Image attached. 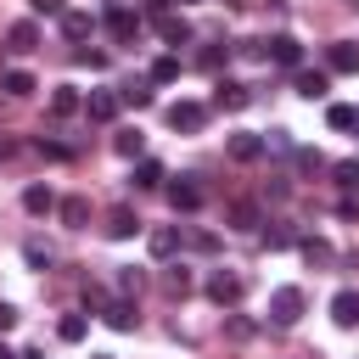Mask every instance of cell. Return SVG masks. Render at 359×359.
<instances>
[{
  "instance_id": "f6af8a7d",
  "label": "cell",
  "mask_w": 359,
  "mask_h": 359,
  "mask_svg": "<svg viewBox=\"0 0 359 359\" xmlns=\"http://www.w3.org/2000/svg\"><path fill=\"white\" fill-rule=\"evenodd\" d=\"M0 359H17V353H11V348H6V342H0Z\"/></svg>"
},
{
  "instance_id": "f35d334b",
  "label": "cell",
  "mask_w": 359,
  "mask_h": 359,
  "mask_svg": "<svg viewBox=\"0 0 359 359\" xmlns=\"http://www.w3.org/2000/svg\"><path fill=\"white\" fill-rule=\"evenodd\" d=\"M224 325H230V337H236V342H247V337H252V320H241V314H230Z\"/></svg>"
},
{
  "instance_id": "ba28073f",
  "label": "cell",
  "mask_w": 359,
  "mask_h": 359,
  "mask_svg": "<svg viewBox=\"0 0 359 359\" xmlns=\"http://www.w3.org/2000/svg\"><path fill=\"white\" fill-rule=\"evenodd\" d=\"M107 34H112L118 45H129V39L140 34V17H135V11H123V6H112V11H107Z\"/></svg>"
},
{
  "instance_id": "bcb514c9",
  "label": "cell",
  "mask_w": 359,
  "mask_h": 359,
  "mask_svg": "<svg viewBox=\"0 0 359 359\" xmlns=\"http://www.w3.org/2000/svg\"><path fill=\"white\" fill-rule=\"evenodd\" d=\"M95 359H112V353H95Z\"/></svg>"
},
{
  "instance_id": "f1b7e54d",
  "label": "cell",
  "mask_w": 359,
  "mask_h": 359,
  "mask_svg": "<svg viewBox=\"0 0 359 359\" xmlns=\"http://www.w3.org/2000/svg\"><path fill=\"white\" fill-rule=\"evenodd\" d=\"M180 79V56H157L151 62V84H174Z\"/></svg>"
},
{
  "instance_id": "d6a6232c",
  "label": "cell",
  "mask_w": 359,
  "mask_h": 359,
  "mask_svg": "<svg viewBox=\"0 0 359 359\" xmlns=\"http://www.w3.org/2000/svg\"><path fill=\"white\" fill-rule=\"evenodd\" d=\"M22 258H28L34 269H50V258H56V252H50L45 241H22Z\"/></svg>"
},
{
  "instance_id": "4dcf8cb0",
  "label": "cell",
  "mask_w": 359,
  "mask_h": 359,
  "mask_svg": "<svg viewBox=\"0 0 359 359\" xmlns=\"http://www.w3.org/2000/svg\"><path fill=\"white\" fill-rule=\"evenodd\" d=\"M292 163H297V174H320V168H325V157H320V151H309V146H297V151H292Z\"/></svg>"
},
{
  "instance_id": "4316f807",
  "label": "cell",
  "mask_w": 359,
  "mask_h": 359,
  "mask_svg": "<svg viewBox=\"0 0 359 359\" xmlns=\"http://www.w3.org/2000/svg\"><path fill=\"white\" fill-rule=\"evenodd\" d=\"M325 123H331V129H359V107L331 101V107H325Z\"/></svg>"
},
{
  "instance_id": "1f68e13d",
  "label": "cell",
  "mask_w": 359,
  "mask_h": 359,
  "mask_svg": "<svg viewBox=\"0 0 359 359\" xmlns=\"http://www.w3.org/2000/svg\"><path fill=\"white\" fill-rule=\"evenodd\" d=\"M264 241H269V252H280V247H297V230L292 224H275V230H264Z\"/></svg>"
},
{
  "instance_id": "83f0119b",
  "label": "cell",
  "mask_w": 359,
  "mask_h": 359,
  "mask_svg": "<svg viewBox=\"0 0 359 359\" xmlns=\"http://www.w3.org/2000/svg\"><path fill=\"white\" fill-rule=\"evenodd\" d=\"M84 331H90L84 314H62V320H56V337H62V342H84Z\"/></svg>"
},
{
  "instance_id": "d4e9b609",
  "label": "cell",
  "mask_w": 359,
  "mask_h": 359,
  "mask_svg": "<svg viewBox=\"0 0 359 359\" xmlns=\"http://www.w3.org/2000/svg\"><path fill=\"white\" fill-rule=\"evenodd\" d=\"M135 185H140V191H157V185H163V163H157V157H140V163H135Z\"/></svg>"
},
{
  "instance_id": "4fadbf2b",
  "label": "cell",
  "mask_w": 359,
  "mask_h": 359,
  "mask_svg": "<svg viewBox=\"0 0 359 359\" xmlns=\"http://www.w3.org/2000/svg\"><path fill=\"white\" fill-rule=\"evenodd\" d=\"M6 45H11L17 56H22V50H34V45H39V22H34V17L11 22V28H6Z\"/></svg>"
},
{
  "instance_id": "ab89813d",
  "label": "cell",
  "mask_w": 359,
  "mask_h": 359,
  "mask_svg": "<svg viewBox=\"0 0 359 359\" xmlns=\"http://www.w3.org/2000/svg\"><path fill=\"white\" fill-rule=\"evenodd\" d=\"M28 6H34L39 17H62V11H67V0H28Z\"/></svg>"
},
{
  "instance_id": "8d00e7d4",
  "label": "cell",
  "mask_w": 359,
  "mask_h": 359,
  "mask_svg": "<svg viewBox=\"0 0 359 359\" xmlns=\"http://www.w3.org/2000/svg\"><path fill=\"white\" fill-rule=\"evenodd\" d=\"M264 151H297V146L286 140V129H269V135H264Z\"/></svg>"
},
{
  "instance_id": "7402d4cb",
  "label": "cell",
  "mask_w": 359,
  "mask_h": 359,
  "mask_svg": "<svg viewBox=\"0 0 359 359\" xmlns=\"http://www.w3.org/2000/svg\"><path fill=\"white\" fill-rule=\"evenodd\" d=\"M50 112H56V118H73V112H84V95H79L73 84H62V90L50 95Z\"/></svg>"
},
{
  "instance_id": "5bb4252c",
  "label": "cell",
  "mask_w": 359,
  "mask_h": 359,
  "mask_svg": "<svg viewBox=\"0 0 359 359\" xmlns=\"http://www.w3.org/2000/svg\"><path fill=\"white\" fill-rule=\"evenodd\" d=\"M325 90H331V79L320 67H297V95L303 101H325Z\"/></svg>"
},
{
  "instance_id": "ac0fdd59",
  "label": "cell",
  "mask_w": 359,
  "mask_h": 359,
  "mask_svg": "<svg viewBox=\"0 0 359 359\" xmlns=\"http://www.w3.org/2000/svg\"><path fill=\"white\" fill-rule=\"evenodd\" d=\"M112 151H118V157H129V163H140L146 135H140V129H118V135H112Z\"/></svg>"
},
{
  "instance_id": "484cf974",
  "label": "cell",
  "mask_w": 359,
  "mask_h": 359,
  "mask_svg": "<svg viewBox=\"0 0 359 359\" xmlns=\"http://www.w3.org/2000/svg\"><path fill=\"white\" fill-rule=\"evenodd\" d=\"M230 224H236V230H258V224H264L258 202H230Z\"/></svg>"
},
{
  "instance_id": "e0dca14e",
  "label": "cell",
  "mask_w": 359,
  "mask_h": 359,
  "mask_svg": "<svg viewBox=\"0 0 359 359\" xmlns=\"http://www.w3.org/2000/svg\"><path fill=\"white\" fill-rule=\"evenodd\" d=\"M146 247H151V258H174V252H180V230H174V224H157V230L146 236Z\"/></svg>"
},
{
  "instance_id": "9c48e42d",
  "label": "cell",
  "mask_w": 359,
  "mask_h": 359,
  "mask_svg": "<svg viewBox=\"0 0 359 359\" xmlns=\"http://www.w3.org/2000/svg\"><path fill=\"white\" fill-rule=\"evenodd\" d=\"M157 39L180 50V45H191V22H185V17H174V11H163V17H157Z\"/></svg>"
},
{
  "instance_id": "ffe728a7",
  "label": "cell",
  "mask_w": 359,
  "mask_h": 359,
  "mask_svg": "<svg viewBox=\"0 0 359 359\" xmlns=\"http://www.w3.org/2000/svg\"><path fill=\"white\" fill-rule=\"evenodd\" d=\"M135 230H140V219H135L129 208H112V213H107V236H112V241H129Z\"/></svg>"
},
{
  "instance_id": "e575fe53",
  "label": "cell",
  "mask_w": 359,
  "mask_h": 359,
  "mask_svg": "<svg viewBox=\"0 0 359 359\" xmlns=\"http://www.w3.org/2000/svg\"><path fill=\"white\" fill-rule=\"evenodd\" d=\"M140 286H146V280H140V269H135V264H129V269H118V292H123V297H135Z\"/></svg>"
},
{
  "instance_id": "60d3db41",
  "label": "cell",
  "mask_w": 359,
  "mask_h": 359,
  "mask_svg": "<svg viewBox=\"0 0 359 359\" xmlns=\"http://www.w3.org/2000/svg\"><path fill=\"white\" fill-rule=\"evenodd\" d=\"M11 325H17V309H11V303H0V331H11Z\"/></svg>"
},
{
  "instance_id": "7a4b0ae2",
  "label": "cell",
  "mask_w": 359,
  "mask_h": 359,
  "mask_svg": "<svg viewBox=\"0 0 359 359\" xmlns=\"http://www.w3.org/2000/svg\"><path fill=\"white\" fill-rule=\"evenodd\" d=\"M269 320L275 325H297L303 320V292L297 286H275L269 292Z\"/></svg>"
},
{
  "instance_id": "52a82bcc",
  "label": "cell",
  "mask_w": 359,
  "mask_h": 359,
  "mask_svg": "<svg viewBox=\"0 0 359 359\" xmlns=\"http://www.w3.org/2000/svg\"><path fill=\"white\" fill-rule=\"evenodd\" d=\"M297 252H303V264H314V269L337 264V247H331L325 236H297Z\"/></svg>"
},
{
  "instance_id": "b9f144b4",
  "label": "cell",
  "mask_w": 359,
  "mask_h": 359,
  "mask_svg": "<svg viewBox=\"0 0 359 359\" xmlns=\"http://www.w3.org/2000/svg\"><path fill=\"white\" fill-rule=\"evenodd\" d=\"M174 6H180V0H146V11H151V17H163V11H174Z\"/></svg>"
},
{
  "instance_id": "74e56055",
  "label": "cell",
  "mask_w": 359,
  "mask_h": 359,
  "mask_svg": "<svg viewBox=\"0 0 359 359\" xmlns=\"http://www.w3.org/2000/svg\"><path fill=\"white\" fill-rule=\"evenodd\" d=\"M39 157H50V163H67V157H73V151H67V146H62V140H39Z\"/></svg>"
},
{
  "instance_id": "603a6c76",
  "label": "cell",
  "mask_w": 359,
  "mask_h": 359,
  "mask_svg": "<svg viewBox=\"0 0 359 359\" xmlns=\"http://www.w3.org/2000/svg\"><path fill=\"white\" fill-rule=\"evenodd\" d=\"M22 208H28V213H56V191H50V185H28V191H22Z\"/></svg>"
},
{
  "instance_id": "9a60e30c",
  "label": "cell",
  "mask_w": 359,
  "mask_h": 359,
  "mask_svg": "<svg viewBox=\"0 0 359 359\" xmlns=\"http://www.w3.org/2000/svg\"><path fill=\"white\" fill-rule=\"evenodd\" d=\"M56 219H62L67 230H84V224H90V202H84V196H62V202H56Z\"/></svg>"
},
{
  "instance_id": "6da1fadb",
  "label": "cell",
  "mask_w": 359,
  "mask_h": 359,
  "mask_svg": "<svg viewBox=\"0 0 359 359\" xmlns=\"http://www.w3.org/2000/svg\"><path fill=\"white\" fill-rule=\"evenodd\" d=\"M241 292H247V280H241L236 269H213V275H208V297H213L219 309H236Z\"/></svg>"
},
{
  "instance_id": "5b68a950",
  "label": "cell",
  "mask_w": 359,
  "mask_h": 359,
  "mask_svg": "<svg viewBox=\"0 0 359 359\" xmlns=\"http://www.w3.org/2000/svg\"><path fill=\"white\" fill-rule=\"evenodd\" d=\"M247 101H252L247 84H236V79H219V84H213V107H219V112H241Z\"/></svg>"
},
{
  "instance_id": "7bdbcfd3",
  "label": "cell",
  "mask_w": 359,
  "mask_h": 359,
  "mask_svg": "<svg viewBox=\"0 0 359 359\" xmlns=\"http://www.w3.org/2000/svg\"><path fill=\"white\" fill-rule=\"evenodd\" d=\"M11 151H17V146H11V140H0V163H6V157H11Z\"/></svg>"
},
{
  "instance_id": "277c9868",
  "label": "cell",
  "mask_w": 359,
  "mask_h": 359,
  "mask_svg": "<svg viewBox=\"0 0 359 359\" xmlns=\"http://www.w3.org/2000/svg\"><path fill=\"white\" fill-rule=\"evenodd\" d=\"M118 107H123L118 90H90V95H84V118H90V123H112Z\"/></svg>"
},
{
  "instance_id": "cb8c5ba5",
  "label": "cell",
  "mask_w": 359,
  "mask_h": 359,
  "mask_svg": "<svg viewBox=\"0 0 359 359\" xmlns=\"http://www.w3.org/2000/svg\"><path fill=\"white\" fill-rule=\"evenodd\" d=\"M0 90H6V95H34V73L6 67V73H0Z\"/></svg>"
},
{
  "instance_id": "30bf717a",
  "label": "cell",
  "mask_w": 359,
  "mask_h": 359,
  "mask_svg": "<svg viewBox=\"0 0 359 359\" xmlns=\"http://www.w3.org/2000/svg\"><path fill=\"white\" fill-rule=\"evenodd\" d=\"M264 50H269V62H280V67H297V62H303V45H297L292 34H275V39H264Z\"/></svg>"
},
{
  "instance_id": "ee69618b",
  "label": "cell",
  "mask_w": 359,
  "mask_h": 359,
  "mask_svg": "<svg viewBox=\"0 0 359 359\" xmlns=\"http://www.w3.org/2000/svg\"><path fill=\"white\" fill-rule=\"evenodd\" d=\"M17 359H45V353H39V348H28V353H17Z\"/></svg>"
},
{
  "instance_id": "d590c367",
  "label": "cell",
  "mask_w": 359,
  "mask_h": 359,
  "mask_svg": "<svg viewBox=\"0 0 359 359\" xmlns=\"http://www.w3.org/2000/svg\"><path fill=\"white\" fill-rule=\"evenodd\" d=\"M163 286H168V297H185V292H191V275H185V269H168Z\"/></svg>"
},
{
  "instance_id": "836d02e7",
  "label": "cell",
  "mask_w": 359,
  "mask_h": 359,
  "mask_svg": "<svg viewBox=\"0 0 359 359\" xmlns=\"http://www.w3.org/2000/svg\"><path fill=\"white\" fill-rule=\"evenodd\" d=\"M118 101H123V107H151V90H146V84H123Z\"/></svg>"
},
{
  "instance_id": "8fae6325",
  "label": "cell",
  "mask_w": 359,
  "mask_h": 359,
  "mask_svg": "<svg viewBox=\"0 0 359 359\" xmlns=\"http://www.w3.org/2000/svg\"><path fill=\"white\" fill-rule=\"evenodd\" d=\"M168 208H174V213H196V208H202V185L174 180V185H168Z\"/></svg>"
},
{
  "instance_id": "f546056e",
  "label": "cell",
  "mask_w": 359,
  "mask_h": 359,
  "mask_svg": "<svg viewBox=\"0 0 359 359\" xmlns=\"http://www.w3.org/2000/svg\"><path fill=\"white\" fill-rule=\"evenodd\" d=\"M331 174H337V185H342V191H359V157H348V163H331Z\"/></svg>"
},
{
  "instance_id": "8992f818",
  "label": "cell",
  "mask_w": 359,
  "mask_h": 359,
  "mask_svg": "<svg viewBox=\"0 0 359 359\" xmlns=\"http://www.w3.org/2000/svg\"><path fill=\"white\" fill-rule=\"evenodd\" d=\"M325 73H359V45H353V39L325 45Z\"/></svg>"
},
{
  "instance_id": "44dd1931",
  "label": "cell",
  "mask_w": 359,
  "mask_h": 359,
  "mask_svg": "<svg viewBox=\"0 0 359 359\" xmlns=\"http://www.w3.org/2000/svg\"><path fill=\"white\" fill-rule=\"evenodd\" d=\"M90 28H95V17L90 11H62V34L79 45V39H90Z\"/></svg>"
},
{
  "instance_id": "d6986e66",
  "label": "cell",
  "mask_w": 359,
  "mask_h": 359,
  "mask_svg": "<svg viewBox=\"0 0 359 359\" xmlns=\"http://www.w3.org/2000/svg\"><path fill=\"white\" fill-rule=\"evenodd\" d=\"M230 157L236 163H258L264 157V135H230Z\"/></svg>"
},
{
  "instance_id": "7c38bea8",
  "label": "cell",
  "mask_w": 359,
  "mask_h": 359,
  "mask_svg": "<svg viewBox=\"0 0 359 359\" xmlns=\"http://www.w3.org/2000/svg\"><path fill=\"white\" fill-rule=\"evenodd\" d=\"M101 320H107L112 331H135V325H140V314H135V303H129V297H112V303L101 309Z\"/></svg>"
},
{
  "instance_id": "2e32d148",
  "label": "cell",
  "mask_w": 359,
  "mask_h": 359,
  "mask_svg": "<svg viewBox=\"0 0 359 359\" xmlns=\"http://www.w3.org/2000/svg\"><path fill=\"white\" fill-rule=\"evenodd\" d=\"M331 320H337L342 331H353V325H359V292H337V297H331Z\"/></svg>"
},
{
  "instance_id": "3957f363",
  "label": "cell",
  "mask_w": 359,
  "mask_h": 359,
  "mask_svg": "<svg viewBox=\"0 0 359 359\" xmlns=\"http://www.w3.org/2000/svg\"><path fill=\"white\" fill-rule=\"evenodd\" d=\"M163 118H168V129H180V135H196V129L208 123V107H202V101H174Z\"/></svg>"
}]
</instances>
